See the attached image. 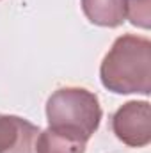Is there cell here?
Listing matches in <instances>:
<instances>
[{"label": "cell", "mask_w": 151, "mask_h": 153, "mask_svg": "<svg viewBox=\"0 0 151 153\" xmlns=\"http://www.w3.org/2000/svg\"><path fill=\"white\" fill-rule=\"evenodd\" d=\"M100 78L103 87L115 94L148 96L151 93V41L135 34L119 36L103 57Z\"/></svg>", "instance_id": "1"}, {"label": "cell", "mask_w": 151, "mask_h": 153, "mask_svg": "<svg viewBox=\"0 0 151 153\" xmlns=\"http://www.w3.org/2000/svg\"><path fill=\"white\" fill-rule=\"evenodd\" d=\"M100 100L84 87H61L46 102L48 128L87 143L101 121Z\"/></svg>", "instance_id": "2"}, {"label": "cell", "mask_w": 151, "mask_h": 153, "mask_svg": "<svg viewBox=\"0 0 151 153\" xmlns=\"http://www.w3.org/2000/svg\"><path fill=\"white\" fill-rule=\"evenodd\" d=\"M115 137L130 148H144L151 143V109L148 102H126L110 121Z\"/></svg>", "instance_id": "3"}, {"label": "cell", "mask_w": 151, "mask_h": 153, "mask_svg": "<svg viewBox=\"0 0 151 153\" xmlns=\"http://www.w3.org/2000/svg\"><path fill=\"white\" fill-rule=\"evenodd\" d=\"M39 126L20 116L0 114V153H38Z\"/></svg>", "instance_id": "4"}, {"label": "cell", "mask_w": 151, "mask_h": 153, "mask_svg": "<svg viewBox=\"0 0 151 153\" xmlns=\"http://www.w3.org/2000/svg\"><path fill=\"white\" fill-rule=\"evenodd\" d=\"M85 18L100 27H119L126 20L124 0H82Z\"/></svg>", "instance_id": "5"}, {"label": "cell", "mask_w": 151, "mask_h": 153, "mask_svg": "<svg viewBox=\"0 0 151 153\" xmlns=\"http://www.w3.org/2000/svg\"><path fill=\"white\" fill-rule=\"evenodd\" d=\"M87 143L70 137L66 134L46 128L39 132L36 150L38 153H85Z\"/></svg>", "instance_id": "6"}, {"label": "cell", "mask_w": 151, "mask_h": 153, "mask_svg": "<svg viewBox=\"0 0 151 153\" xmlns=\"http://www.w3.org/2000/svg\"><path fill=\"white\" fill-rule=\"evenodd\" d=\"M126 18L141 29L151 27V0H124Z\"/></svg>", "instance_id": "7"}]
</instances>
